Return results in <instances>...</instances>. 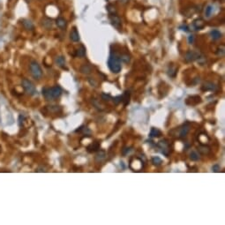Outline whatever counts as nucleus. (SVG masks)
<instances>
[{"label": "nucleus", "mask_w": 225, "mask_h": 225, "mask_svg": "<svg viewBox=\"0 0 225 225\" xmlns=\"http://www.w3.org/2000/svg\"><path fill=\"white\" fill-rule=\"evenodd\" d=\"M62 95V88L59 86H55L52 87H44L42 89V95L48 101L55 100L60 97Z\"/></svg>", "instance_id": "obj_1"}, {"label": "nucleus", "mask_w": 225, "mask_h": 225, "mask_svg": "<svg viewBox=\"0 0 225 225\" xmlns=\"http://www.w3.org/2000/svg\"><path fill=\"white\" fill-rule=\"evenodd\" d=\"M108 66L110 70L114 73H118L121 71V60L116 54H111L108 60Z\"/></svg>", "instance_id": "obj_2"}, {"label": "nucleus", "mask_w": 225, "mask_h": 225, "mask_svg": "<svg viewBox=\"0 0 225 225\" xmlns=\"http://www.w3.org/2000/svg\"><path fill=\"white\" fill-rule=\"evenodd\" d=\"M29 70H30V73H31L32 77L34 80H39L42 77V70L40 64H38V62H36L35 60H33L30 62Z\"/></svg>", "instance_id": "obj_3"}, {"label": "nucleus", "mask_w": 225, "mask_h": 225, "mask_svg": "<svg viewBox=\"0 0 225 225\" xmlns=\"http://www.w3.org/2000/svg\"><path fill=\"white\" fill-rule=\"evenodd\" d=\"M21 85H22V87H23L25 93H27V95H29L31 96H34V95H37V89L35 88V86L28 79H26V78L22 79Z\"/></svg>", "instance_id": "obj_4"}, {"label": "nucleus", "mask_w": 225, "mask_h": 225, "mask_svg": "<svg viewBox=\"0 0 225 225\" xmlns=\"http://www.w3.org/2000/svg\"><path fill=\"white\" fill-rule=\"evenodd\" d=\"M200 56L201 54L197 51H194V50H189L186 52V57H185V59L186 62L190 63V62H193L197 59L200 58Z\"/></svg>", "instance_id": "obj_5"}, {"label": "nucleus", "mask_w": 225, "mask_h": 225, "mask_svg": "<svg viewBox=\"0 0 225 225\" xmlns=\"http://www.w3.org/2000/svg\"><path fill=\"white\" fill-rule=\"evenodd\" d=\"M158 147H159L161 149H163V150H162V153H163L164 155H166V156L169 155V154H170V152H171V148H170V144H169V142H168L166 140H161V141L158 143Z\"/></svg>", "instance_id": "obj_6"}, {"label": "nucleus", "mask_w": 225, "mask_h": 225, "mask_svg": "<svg viewBox=\"0 0 225 225\" xmlns=\"http://www.w3.org/2000/svg\"><path fill=\"white\" fill-rule=\"evenodd\" d=\"M110 22H111V25L116 27L117 29L120 30L121 27H122V25H121V19L118 16H117L116 14H111L110 16Z\"/></svg>", "instance_id": "obj_7"}, {"label": "nucleus", "mask_w": 225, "mask_h": 225, "mask_svg": "<svg viewBox=\"0 0 225 225\" xmlns=\"http://www.w3.org/2000/svg\"><path fill=\"white\" fill-rule=\"evenodd\" d=\"M201 90L202 91H216V86L213 83V82H209L207 81L203 84V86L201 87Z\"/></svg>", "instance_id": "obj_8"}, {"label": "nucleus", "mask_w": 225, "mask_h": 225, "mask_svg": "<svg viewBox=\"0 0 225 225\" xmlns=\"http://www.w3.org/2000/svg\"><path fill=\"white\" fill-rule=\"evenodd\" d=\"M70 39H71L72 42H79V41L80 40V34H79L78 30L76 29V27H74V28L71 31V33H70Z\"/></svg>", "instance_id": "obj_9"}, {"label": "nucleus", "mask_w": 225, "mask_h": 225, "mask_svg": "<svg viewBox=\"0 0 225 225\" xmlns=\"http://www.w3.org/2000/svg\"><path fill=\"white\" fill-rule=\"evenodd\" d=\"M193 26L196 30H201L205 27V22L202 19H197L193 21Z\"/></svg>", "instance_id": "obj_10"}, {"label": "nucleus", "mask_w": 225, "mask_h": 225, "mask_svg": "<svg viewBox=\"0 0 225 225\" xmlns=\"http://www.w3.org/2000/svg\"><path fill=\"white\" fill-rule=\"evenodd\" d=\"M189 130H190L189 125H188L187 124H186V125H184L182 127H180V128H179L178 137H179V138H185V137L186 136V134L188 133Z\"/></svg>", "instance_id": "obj_11"}, {"label": "nucleus", "mask_w": 225, "mask_h": 225, "mask_svg": "<svg viewBox=\"0 0 225 225\" xmlns=\"http://www.w3.org/2000/svg\"><path fill=\"white\" fill-rule=\"evenodd\" d=\"M56 25L57 26V27H59L60 29H65L67 27V21L64 19V18H57L56 19Z\"/></svg>", "instance_id": "obj_12"}, {"label": "nucleus", "mask_w": 225, "mask_h": 225, "mask_svg": "<svg viewBox=\"0 0 225 225\" xmlns=\"http://www.w3.org/2000/svg\"><path fill=\"white\" fill-rule=\"evenodd\" d=\"M22 25H23L24 28L27 29V30L32 31V30H34V24H33L32 21L29 20V19H22Z\"/></svg>", "instance_id": "obj_13"}, {"label": "nucleus", "mask_w": 225, "mask_h": 225, "mask_svg": "<svg viewBox=\"0 0 225 225\" xmlns=\"http://www.w3.org/2000/svg\"><path fill=\"white\" fill-rule=\"evenodd\" d=\"M98 149H100V143L99 142H94L92 144H90L88 147H87V151L89 153H94V152H96Z\"/></svg>", "instance_id": "obj_14"}, {"label": "nucleus", "mask_w": 225, "mask_h": 225, "mask_svg": "<svg viewBox=\"0 0 225 225\" xmlns=\"http://www.w3.org/2000/svg\"><path fill=\"white\" fill-rule=\"evenodd\" d=\"M210 35H211V37H212L213 40H218V39L221 38L222 34H221V32H220L219 30L214 29V30H212V31L210 32Z\"/></svg>", "instance_id": "obj_15"}, {"label": "nucleus", "mask_w": 225, "mask_h": 225, "mask_svg": "<svg viewBox=\"0 0 225 225\" xmlns=\"http://www.w3.org/2000/svg\"><path fill=\"white\" fill-rule=\"evenodd\" d=\"M80 72L84 74H88L92 72V67L89 65V64H83L81 67H80Z\"/></svg>", "instance_id": "obj_16"}, {"label": "nucleus", "mask_w": 225, "mask_h": 225, "mask_svg": "<svg viewBox=\"0 0 225 225\" xmlns=\"http://www.w3.org/2000/svg\"><path fill=\"white\" fill-rule=\"evenodd\" d=\"M56 63H57V64L58 66H60V67H62V68H64V66H65V59H64V57H62V56L57 57L56 58Z\"/></svg>", "instance_id": "obj_17"}, {"label": "nucleus", "mask_w": 225, "mask_h": 225, "mask_svg": "<svg viewBox=\"0 0 225 225\" xmlns=\"http://www.w3.org/2000/svg\"><path fill=\"white\" fill-rule=\"evenodd\" d=\"M86 55V48L84 46H80L77 50H76V56L79 57H83Z\"/></svg>", "instance_id": "obj_18"}, {"label": "nucleus", "mask_w": 225, "mask_h": 225, "mask_svg": "<svg viewBox=\"0 0 225 225\" xmlns=\"http://www.w3.org/2000/svg\"><path fill=\"white\" fill-rule=\"evenodd\" d=\"M122 98V102H124V105H127L130 101V93L129 92H125V94L121 96Z\"/></svg>", "instance_id": "obj_19"}, {"label": "nucleus", "mask_w": 225, "mask_h": 225, "mask_svg": "<svg viewBox=\"0 0 225 225\" xmlns=\"http://www.w3.org/2000/svg\"><path fill=\"white\" fill-rule=\"evenodd\" d=\"M198 150H199L201 154L207 155V154L209 153L210 148H209V147H208V146H206V145H201V146H200V147L198 148Z\"/></svg>", "instance_id": "obj_20"}, {"label": "nucleus", "mask_w": 225, "mask_h": 225, "mask_svg": "<svg viewBox=\"0 0 225 225\" xmlns=\"http://www.w3.org/2000/svg\"><path fill=\"white\" fill-rule=\"evenodd\" d=\"M161 135H162V133L158 129H156V128H152L151 129V132H150V134H149L150 137L155 138V137H160Z\"/></svg>", "instance_id": "obj_21"}, {"label": "nucleus", "mask_w": 225, "mask_h": 225, "mask_svg": "<svg viewBox=\"0 0 225 225\" xmlns=\"http://www.w3.org/2000/svg\"><path fill=\"white\" fill-rule=\"evenodd\" d=\"M42 25L47 29H49V28L52 27V20L50 19H44L42 20Z\"/></svg>", "instance_id": "obj_22"}, {"label": "nucleus", "mask_w": 225, "mask_h": 225, "mask_svg": "<svg viewBox=\"0 0 225 225\" xmlns=\"http://www.w3.org/2000/svg\"><path fill=\"white\" fill-rule=\"evenodd\" d=\"M213 10H214V7L212 4H209L206 7V10H205V15L206 17H210L212 12H213Z\"/></svg>", "instance_id": "obj_23"}, {"label": "nucleus", "mask_w": 225, "mask_h": 225, "mask_svg": "<svg viewBox=\"0 0 225 225\" xmlns=\"http://www.w3.org/2000/svg\"><path fill=\"white\" fill-rule=\"evenodd\" d=\"M105 158V152L104 151H100L95 156V161L96 162H101L102 159Z\"/></svg>", "instance_id": "obj_24"}, {"label": "nucleus", "mask_w": 225, "mask_h": 225, "mask_svg": "<svg viewBox=\"0 0 225 225\" xmlns=\"http://www.w3.org/2000/svg\"><path fill=\"white\" fill-rule=\"evenodd\" d=\"M190 159H191L192 161H198V160H200V155H199L197 152L193 151V152L190 154Z\"/></svg>", "instance_id": "obj_25"}, {"label": "nucleus", "mask_w": 225, "mask_h": 225, "mask_svg": "<svg viewBox=\"0 0 225 225\" xmlns=\"http://www.w3.org/2000/svg\"><path fill=\"white\" fill-rule=\"evenodd\" d=\"M130 56H128L127 54H123L121 57H120V60L123 61L124 63H129L130 62Z\"/></svg>", "instance_id": "obj_26"}, {"label": "nucleus", "mask_w": 225, "mask_h": 225, "mask_svg": "<svg viewBox=\"0 0 225 225\" xmlns=\"http://www.w3.org/2000/svg\"><path fill=\"white\" fill-rule=\"evenodd\" d=\"M224 45H222V46H220L218 49H217V51H216V54L218 55V56H220V57H224Z\"/></svg>", "instance_id": "obj_27"}, {"label": "nucleus", "mask_w": 225, "mask_h": 225, "mask_svg": "<svg viewBox=\"0 0 225 225\" xmlns=\"http://www.w3.org/2000/svg\"><path fill=\"white\" fill-rule=\"evenodd\" d=\"M152 162H153V163L155 164V165H160L161 163H162V160L159 158V157H154L153 159H152Z\"/></svg>", "instance_id": "obj_28"}, {"label": "nucleus", "mask_w": 225, "mask_h": 225, "mask_svg": "<svg viewBox=\"0 0 225 225\" xmlns=\"http://www.w3.org/2000/svg\"><path fill=\"white\" fill-rule=\"evenodd\" d=\"M112 101H113V102L115 103V104H119L121 102H122V98H121V96H118V97H114V98H112Z\"/></svg>", "instance_id": "obj_29"}, {"label": "nucleus", "mask_w": 225, "mask_h": 225, "mask_svg": "<svg viewBox=\"0 0 225 225\" xmlns=\"http://www.w3.org/2000/svg\"><path fill=\"white\" fill-rule=\"evenodd\" d=\"M107 9H108V11H109V12H110V14H115V13H114V12H116L115 7H113L112 5H109V6L107 7Z\"/></svg>", "instance_id": "obj_30"}, {"label": "nucleus", "mask_w": 225, "mask_h": 225, "mask_svg": "<svg viewBox=\"0 0 225 225\" xmlns=\"http://www.w3.org/2000/svg\"><path fill=\"white\" fill-rule=\"evenodd\" d=\"M102 99H103L104 101H107V102H109V101L111 99L110 95H106V94H102Z\"/></svg>", "instance_id": "obj_31"}, {"label": "nucleus", "mask_w": 225, "mask_h": 225, "mask_svg": "<svg viewBox=\"0 0 225 225\" xmlns=\"http://www.w3.org/2000/svg\"><path fill=\"white\" fill-rule=\"evenodd\" d=\"M212 170H213V171H215V172H218V171H220V166H219L218 164H216V165L213 166Z\"/></svg>", "instance_id": "obj_32"}, {"label": "nucleus", "mask_w": 225, "mask_h": 225, "mask_svg": "<svg viewBox=\"0 0 225 225\" xmlns=\"http://www.w3.org/2000/svg\"><path fill=\"white\" fill-rule=\"evenodd\" d=\"M193 41H194V36H193V35H190V36L188 37V42H189V43H193Z\"/></svg>", "instance_id": "obj_33"}, {"label": "nucleus", "mask_w": 225, "mask_h": 225, "mask_svg": "<svg viewBox=\"0 0 225 225\" xmlns=\"http://www.w3.org/2000/svg\"><path fill=\"white\" fill-rule=\"evenodd\" d=\"M180 28H182V30H184V31H186V32H188V31H189V30H188L189 27H188L187 26H182Z\"/></svg>", "instance_id": "obj_34"}, {"label": "nucleus", "mask_w": 225, "mask_h": 225, "mask_svg": "<svg viewBox=\"0 0 225 225\" xmlns=\"http://www.w3.org/2000/svg\"><path fill=\"white\" fill-rule=\"evenodd\" d=\"M127 1H128V0H121V2H122V3H126Z\"/></svg>", "instance_id": "obj_35"}, {"label": "nucleus", "mask_w": 225, "mask_h": 225, "mask_svg": "<svg viewBox=\"0 0 225 225\" xmlns=\"http://www.w3.org/2000/svg\"><path fill=\"white\" fill-rule=\"evenodd\" d=\"M26 1H27V2H31L32 0H26Z\"/></svg>", "instance_id": "obj_36"}]
</instances>
